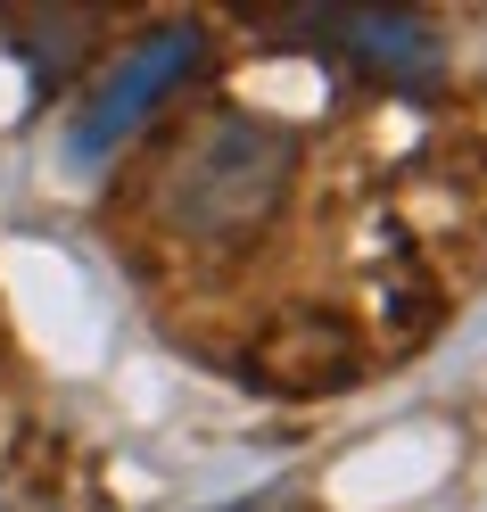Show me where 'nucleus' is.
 Wrapping results in <instances>:
<instances>
[{
	"label": "nucleus",
	"mask_w": 487,
	"mask_h": 512,
	"mask_svg": "<svg viewBox=\"0 0 487 512\" xmlns=\"http://www.w3.org/2000/svg\"><path fill=\"white\" fill-rule=\"evenodd\" d=\"M289 166H298V141H289L281 124L215 116L166 157L157 207H166V223L190 232V240H232V232H248V223H265L281 207Z\"/></svg>",
	"instance_id": "f257e3e1"
},
{
	"label": "nucleus",
	"mask_w": 487,
	"mask_h": 512,
	"mask_svg": "<svg viewBox=\"0 0 487 512\" xmlns=\"http://www.w3.org/2000/svg\"><path fill=\"white\" fill-rule=\"evenodd\" d=\"M17 256V290H25V314H34V331L58 347L67 364H83L91 356V306H83V290H75V273L58 265L50 248H9Z\"/></svg>",
	"instance_id": "f03ea898"
},
{
	"label": "nucleus",
	"mask_w": 487,
	"mask_h": 512,
	"mask_svg": "<svg viewBox=\"0 0 487 512\" xmlns=\"http://www.w3.org/2000/svg\"><path fill=\"white\" fill-rule=\"evenodd\" d=\"M430 479H438V438H388V446H372L364 463H347L331 479V496L339 504H388V496L430 488Z\"/></svg>",
	"instance_id": "7ed1b4c3"
},
{
	"label": "nucleus",
	"mask_w": 487,
	"mask_h": 512,
	"mask_svg": "<svg viewBox=\"0 0 487 512\" xmlns=\"http://www.w3.org/2000/svg\"><path fill=\"white\" fill-rule=\"evenodd\" d=\"M166 75H174V58H166V50H141L133 67H124V75L108 83V100L91 108V124H83V149H100V141H116L124 124H133V116H141V108L157 100V83H166Z\"/></svg>",
	"instance_id": "20e7f679"
}]
</instances>
